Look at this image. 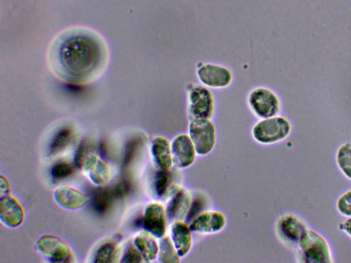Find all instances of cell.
<instances>
[{
    "label": "cell",
    "instance_id": "obj_23",
    "mask_svg": "<svg viewBox=\"0 0 351 263\" xmlns=\"http://www.w3.org/2000/svg\"><path fill=\"white\" fill-rule=\"evenodd\" d=\"M113 199L110 188H100L93 193L92 205L97 212L104 214L109 210Z\"/></svg>",
    "mask_w": 351,
    "mask_h": 263
},
{
    "label": "cell",
    "instance_id": "obj_20",
    "mask_svg": "<svg viewBox=\"0 0 351 263\" xmlns=\"http://www.w3.org/2000/svg\"><path fill=\"white\" fill-rule=\"evenodd\" d=\"M73 131L70 127H63L58 131L49 145V153L55 155L64 150L73 140Z\"/></svg>",
    "mask_w": 351,
    "mask_h": 263
},
{
    "label": "cell",
    "instance_id": "obj_30",
    "mask_svg": "<svg viewBox=\"0 0 351 263\" xmlns=\"http://www.w3.org/2000/svg\"><path fill=\"white\" fill-rule=\"evenodd\" d=\"M142 255L133 244L129 246L123 257L122 262H139L142 260Z\"/></svg>",
    "mask_w": 351,
    "mask_h": 263
},
{
    "label": "cell",
    "instance_id": "obj_4",
    "mask_svg": "<svg viewBox=\"0 0 351 263\" xmlns=\"http://www.w3.org/2000/svg\"><path fill=\"white\" fill-rule=\"evenodd\" d=\"M189 137L197 154L206 155L215 144V130L208 118H194L189 124Z\"/></svg>",
    "mask_w": 351,
    "mask_h": 263
},
{
    "label": "cell",
    "instance_id": "obj_2",
    "mask_svg": "<svg viewBox=\"0 0 351 263\" xmlns=\"http://www.w3.org/2000/svg\"><path fill=\"white\" fill-rule=\"evenodd\" d=\"M302 257L308 262L330 263L333 255L327 240L315 229L307 228L298 244Z\"/></svg>",
    "mask_w": 351,
    "mask_h": 263
},
{
    "label": "cell",
    "instance_id": "obj_33",
    "mask_svg": "<svg viewBox=\"0 0 351 263\" xmlns=\"http://www.w3.org/2000/svg\"><path fill=\"white\" fill-rule=\"evenodd\" d=\"M10 189V185L8 181L5 177L3 175H1V181H0V190H1V196L5 195L8 192Z\"/></svg>",
    "mask_w": 351,
    "mask_h": 263
},
{
    "label": "cell",
    "instance_id": "obj_14",
    "mask_svg": "<svg viewBox=\"0 0 351 263\" xmlns=\"http://www.w3.org/2000/svg\"><path fill=\"white\" fill-rule=\"evenodd\" d=\"M0 218L3 223L10 227H18L23 223L25 218L24 210L16 199L11 196L1 197Z\"/></svg>",
    "mask_w": 351,
    "mask_h": 263
},
{
    "label": "cell",
    "instance_id": "obj_21",
    "mask_svg": "<svg viewBox=\"0 0 351 263\" xmlns=\"http://www.w3.org/2000/svg\"><path fill=\"white\" fill-rule=\"evenodd\" d=\"M180 258L171 238L166 235L161 237L158 243V261L161 263H178Z\"/></svg>",
    "mask_w": 351,
    "mask_h": 263
},
{
    "label": "cell",
    "instance_id": "obj_22",
    "mask_svg": "<svg viewBox=\"0 0 351 263\" xmlns=\"http://www.w3.org/2000/svg\"><path fill=\"white\" fill-rule=\"evenodd\" d=\"M335 162L341 173L351 180V144L346 142L341 145L335 154Z\"/></svg>",
    "mask_w": 351,
    "mask_h": 263
},
{
    "label": "cell",
    "instance_id": "obj_8",
    "mask_svg": "<svg viewBox=\"0 0 351 263\" xmlns=\"http://www.w3.org/2000/svg\"><path fill=\"white\" fill-rule=\"evenodd\" d=\"M144 229L155 237L161 238L166 231V211L163 205L158 202L149 203L144 211L142 218Z\"/></svg>",
    "mask_w": 351,
    "mask_h": 263
},
{
    "label": "cell",
    "instance_id": "obj_5",
    "mask_svg": "<svg viewBox=\"0 0 351 263\" xmlns=\"http://www.w3.org/2000/svg\"><path fill=\"white\" fill-rule=\"evenodd\" d=\"M36 251L53 262H67L72 261V253L69 245L58 237L45 235L35 244Z\"/></svg>",
    "mask_w": 351,
    "mask_h": 263
},
{
    "label": "cell",
    "instance_id": "obj_17",
    "mask_svg": "<svg viewBox=\"0 0 351 263\" xmlns=\"http://www.w3.org/2000/svg\"><path fill=\"white\" fill-rule=\"evenodd\" d=\"M54 199L62 207L76 210L83 207L88 197L82 192L69 186H62L54 191Z\"/></svg>",
    "mask_w": 351,
    "mask_h": 263
},
{
    "label": "cell",
    "instance_id": "obj_7",
    "mask_svg": "<svg viewBox=\"0 0 351 263\" xmlns=\"http://www.w3.org/2000/svg\"><path fill=\"white\" fill-rule=\"evenodd\" d=\"M173 164L178 168H185L195 160L196 151L190 137L180 134L171 143Z\"/></svg>",
    "mask_w": 351,
    "mask_h": 263
},
{
    "label": "cell",
    "instance_id": "obj_12",
    "mask_svg": "<svg viewBox=\"0 0 351 263\" xmlns=\"http://www.w3.org/2000/svg\"><path fill=\"white\" fill-rule=\"evenodd\" d=\"M191 203L190 193L182 187H176L168 199L166 214L171 219L180 220L189 212Z\"/></svg>",
    "mask_w": 351,
    "mask_h": 263
},
{
    "label": "cell",
    "instance_id": "obj_15",
    "mask_svg": "<svg viewBox=\"0 0 351 263\" xmlns=\"http://www.w3.org/2000/svg\"><path fill=\"white\" fill-rule=\"evenodd\" d=\"M170 238L178 255L180 258L186 255L192 246L189 226L180 220L175 221L170 227Z\"/></svg>",
    "mask_w": 351,
    "mask_h": 263
},
{
    "label": "cell",
    "instance_id": "obj_9",
    "mask_svg": "<svg viewBox=\"0 0 351 263\" xmlns=\"http://www.w3.org/2000/svg\"><path fill=\"white\" fill-rule=\"evenodd\" d=\"M276 227L279 236L284 241L293 245H298L301 236L308 226L298 216L287 214L278 219Z\"/></svg>",
    "mask_w": 351,
    "mask_h": 263
},
{
    "label": "cell",
    "instance_id": "obj_10",
    "mask_svg": "<svg viewBox=\"0 0 351 263\" xmlns=\"http://www.w3.org/2000/svg\"><path fill=\"white\" fill-rule=\"evenodd\" d=\"M189 110L194 118H209L213 114V101L210 92L205 88L196 86L189 94Z\"/></svg>",
    "mask_w": 351,
    "mask_h": 263
},
{
    "label": "cell",
    "instance_id": "obj_13",
    "mask_svg": "<svg viewBox=\"0 0 351 263\" xmlns=\"http://www.w3.org/2000/svg\"><path fill=\"white\" fill-rule=\"evenodd\" d=\"M197 74L204 84L214 88L225 87L230 83L232 79L228 69L213 64L202 66L198 69Z\"/></svg>",
    "mask_w": 351,
    "mask_h": 263
},
{
    "label": "cell",
    "instance_id": "obj_27",
    "mask_svg": "<svg viewBox=\"0 0 351 263\" xmlns=\"http://www.w3.org/2000/svg\"><path fill=\"white\" fill-rule=\"evenodd\" d=\"M75 171V166L66 162H58L51 168L50 173L55 180H60L68 177Z\"/></svg>",
    "mask_w": 351,
    "mask_h": 263
},
{
    "label": "cell",
    "instance_id": "obj_1",
    "mask_svg": "<svg viewBox=\"0 0 351 263\" xmlns=\"http://www.w3.org/2000/svg\"><path fill=\"white\" fill-rule=\"evenodd\" d=\"M108 60L104 39L85 27L68 29L51 43L48 62L52 72L71 84L89 83L104 71Z\"/></svg>",
    "mask_w": 351,
    "mask_h": 263
},
{
    "label": "cell",
    "instance_id": "obj_6",
    "mask_svg": "<svg viewBox=\"0 0 351 263\" xmlns=\"http://www.w3.org/2000/svg\"><path fill=\"white\" fill-rule=\"evenodd\" d=\"M248 101L252 111L262 118L274 116L280 110L278 97L265 88H260L252 90Z\"/></svg>",
    "mask_w": 351,
    "mask_h": 263
},
{
    "label": "cell",
    "instance_id": "obj_18",
    "mask_svg": "<svg viewBox=\"0 0 351 263\" xmlns=\"http://www.w3.org/2000/svg\"><path fill=\"white\" fill-rule=\"evenodd\" d=\"M151 153L156 166L160 170H169L173 165L171 144L163 137L155 138L151 145Z\"/></svg>",
    "mask_w": 351,
    "mask_h": 263
},
{
    "label": "cell",
    "instance_id": "obj_31",
    "mask_svg": "<svg viewBox=\"0 0 351 263\" xmlns=\"http://www.w3.org/2000/svg\"><path fill=\"white\" fill-rule=\"evenodd\" d=\"M88 143L86 141L82 142L81 144L79 145L75 154V162L76 166H78L79 168L82 167L84 160L88 156L87 153L88 152Z\"/></svg>",
    "mask_w": 351,
    "mask_h": 263
},
{
    "label": "cell",
    "instance_id": "obj_3",
    "mask_svg": "<svg viewBox=\"0 0 351 263\" xmlns=\"http://www.w3.org/2000/svg\"><path fill=\"white\" fill-rule=\"evenodd\" d=\"M291 130V125L288 119L274 116L257 123L252 129V136L258 142L270 145L285 140Z\"/></svg>",
    "mask_w": 351,
    "mask_h": 263
},
{
    "label": "cell",
    "instance_id": "obj_32",
    "mask_svg": "<svg viewBox=\"0 0 351 263\" xmlns=\"http://www.w3.org/2000/svg\"><path fill=\"white\" fill-rule=\"evenodd\" d=\"M339 229L351 238V216L346 217V219L340 223Z\"/></svg>",
    "mask_w": 351,
    "mask_h": 263
},
{
    "label": "cell",
    "instance_id": "obj_25",
    "mask_svg": "<svg viewBox=\"0 0 351 263\" xmlns=\"http://www.w3.org/2000/svg\"><path fill=\"white\" fill-rule=\"evenodd\" d=\"M141 144L142 139L138 136L132 138L127 142L123 152V169H126L130 165Z\"/></svg>",
    "mask_w": 351,
    "mask_h": 263
},
{
    "label": "cell",
    "instance_id": "obj_11",
    "mask_svg": "<svg viewBox=\"0 0 351 263\" xmlns=\"http://www.w3.org/2000/svg\"><path fill=\"white\" fill-rule=\"evenodd\" d=\"M225 216L217 211H206L197 215L189 225L191 231L211 234L221 231L226 225Z\"/></svg>",
    "mask_w": 351,
    "mask_h": 263
},
{
    "label": "cell",
    "instance_id": "obj_24",
    "mask_svg": "<svg viewBox=\"0 0 351 263\" xmlns=\"http://www.w3.org/2000/svg\"><path fill=\"white\" fill-rule=\"evenodd\" d=\"M119 256V249L112 242L101 245L96 251L94 257L95 262H114Z\"/></svg>",
    "mask_w": 351,
    "mask_h": 263
},
{
    "label": "cell",
    "instance_id": "obj_28",
    "mask_svg": "<svg viewBox=\"0 0 351 263\" xmlns=\"http://www.w3.org/2000/svg\"><path fill=\"white\" fill-rule=\"evenodd\" d=\"M336 208L341 216H351V189L339 197L336 202Z\"/></svg>",
    "mask_w": 351,
    "mask_h": 263
},
{
    "label": "cell",
    "instance_id": "obj_29",
    "mask_svg": "<svg viewBox=\"0 0 351 263\" xmlns=\"http://www.w3.org/2000/svg\"><path fill=\"white\" fill-rule=\"evenodd\" d=\"M114 199H122L125 197L130 191L131 184L128 180H122L110 188Z\"/></svg>",
    "mask_w": 351,
    "mask_h": 263
},
{
    "label": "cell",
    "instance_id": "obj_26",
    "mask_svg": "<svg viewBox=\"0 0 351 263\" xmlns=\"http://www.w3.org/2000/svg\"><path fill=\"white\" fill-rule=\"evenodd\" d=\"M171 176L168 170H160L156 174L154 187V191L158 197H163L170 184Z\"/></svg>",
    "mask_w": 351,
    "mask_h": 263
},
{
    "label": "cell",
    "instance_id": "obj_16",
    "mask_svg": "<svg viewBox=\"0 0 351 263\" xmlns=\"http://www.w3.org/2000/svg\"><path fill=\"white\" fill-rule=\"evenodd\" d=\"M82 167L89 179L95 184L102 186L110 178L108 165L96 155H90L84 160Z\"/></svg>",
    "mask_w": 351,
    "mask_h": 263
},
{
    "label": "cell",
    "instance_id": "obj_19",
    "mask_svg": "<svg viewBox=\"0 0 351 263\" xmlns=\"http://www.w3.org/2000/svg\"><path fill=\"white\" fill-rule=\"evenodd\" d=\"M134 245L145 261H152L158 256V244L155 236L146 230L140 232L135 236Z\"/></svg>",
    "mask_w": 351,
    "mask_h": 263
}]
</instances>
